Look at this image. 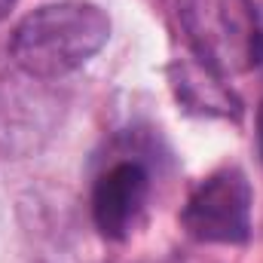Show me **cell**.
<instances>
[{
    "label": "cell",
    "mask_w": 263,
    "mask_h": 263,
    "mask_svg": "<svg viewBox=\"0 0 263 263\" xmlns=\"http://www.w3.org/2000/svg\"><path fill=\"white\" fill-rule=\"evenodd\" d=\"M110 37L107 12L92 0H55L28 12L9 40V55L28 77L55 80L83 67Z\"/></svg>",
    "instance_id": "obj_1"
},
{
    "label": "cell",
    "mask_w": 263,
    "mask_h": 263,
    "mask_svg": "<svg viewBox=\"0 0 263 263\" xmlns=\"http://www.w3.org/2000/svg\"><path fill=\"white\" fill-rule=\"evenodd\" d=\"M178 9L205 67L239 77L260 65V18L251 0H178Z\"/></svg>",
    "instance_id": "obj_2"
},
{
    "label": "cell",
    "mask_w": 263,
    "mask_h": 263,
    "mask_svg": "<svg viewBox=\"0 0 263 263\" xmlns=\"http://www.w3.org/2000/svg\"><path fill=\"white\" fill-rule=\"evenodd\" d=\"M254 193L239 168H220L193 190L184 208V227L199 242L239 245L251 233Z\"/></svg>",
    "instance_id": "obj_3"
},
{
    "label": "cell",
    "mask_w": 263,
    "mask_h": 263,
    "mask_svg": "<svg viewBox=\"0 0 263 263\" xmlns=\"http://www.w3.org/2000/svg\"><path fill=\"white\" fill-rule=\"evenodd\" d=\"M150 196V178L138 162H117L110 165L92 193V217L95 227L107 239H126L135 223L141 220Z\"/></svg>",
    "instance_id": "obj_4"
},
{
    "label": "cell",
    "mask_w": 263,
    "mask_h": 263,
    "mask_svg": "<svg viewBox=\"0 0 263 263\" xmlns=\"http://www.w3.org/2000/svg\"><path fill=\"white\" fill-rule=\"evenodd\" d=\"M175 89L181 101H187L193 110L202 114H230L236 107V98L223 86V77L202 62H187L175 67Z\"/></svg>",
    "instance_id": "obj_5"
},
{
    "label": "cell",
    "mask_w": 263,
    "mask_h": 263,
    "mask_svg": "<svg viewBox=\"0 0 263 263\" xmlns=\"http://www.w3.org/2000/svg\"><path fill=\"white\" fill-rule=\"evenodd\" d=\"M257 18H260V67H263V3L257 6Z\"/></svg>",
    "instance_id": "obj_6"
},
{
    "label": "cell",
    "mask_w": 263,
    "mask_h": 263,
    "mask_svg": "<svg viewBox=\"0 0 263 263\" xmlns=\"http://www.w3.org/2000/svg\"><path fill=\"white\" fill-rule=\"evenodd\" d=\"M12 6H15V0H0V18H3V15L12 9Z\"/></svg>",
    "instance_id": "obj_7"
},
{
    "label": "cell",
    "mask_w": 263,
    "mask_h": 263,
    "mask_svg": "<svg viewBox=\"0 0 263 263\" xmlns=\"http://www.w3.org/2000/svg\"><path fill=\"white\" fill-rule=\"evenodd\" d=\"M257 138H260V150H263V107H260V117H257Z\"/></svg>",
    "instance_id": "obj_8"
}]
</instances>
